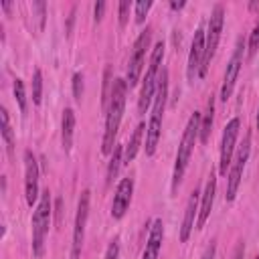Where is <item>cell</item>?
I'll return each instance as SVG.
<instances>
[{
	"label": "cell",
	"instance_id": "cell-34",
	"mask_svg": "<svg viewBox=\"0 0 259 259\" xmlns=\"http://www.w3.org/2000/svg\"><path fill=\"white\" fill-rule=\"evenodd\" d=\"M184 4H186L184 0H180V2L172 0V2H170V8H172V10H180V8H184Z\"/></svg>",
	"mask_w": 259,
	"mask_h": 259
},
{
	"label": "cell",
	"instance_id": "cell-30",
	"mask_svg": "<svg viewBox=\"0 0 259 259\" xmlns=\"http://www.w3.org/2000/svg\"><path fill=\"white\" fill-rule=\"evenodd\" d=\"M119 257V241L117 239H113L111 243H109V247H107V251H105V257L103 259H117Z\"/></svg>",
	"mask_w": 259,
	"mask_h": 259
},
{
	"label": "cell",
	"instance_id": "cell-33",
	"mask_svg": "<svg viewBox=\"0 0 259 259\" xmlns=\"http://www.w3.org/2000/svg\"><path fill=\"white\" fill-rule=\"evenodd\" d=\"M214 255H217V247H214V243H210V245L206 247V251H204L202 259H214Z\"/></svg>",
	"mask_w": 259,
	"mask_h": 259
},
{
	"label": "cell",
	"instance_id": "cell-16",
	"mask_svg": "<svg viewBox=\"0 0 259 259\" xmlns=\"http://www.w3.org/2000/svg\"><path fill=\"white\" fill-rule=\"evenodd\" d=\"M162 241H164V223H162V219H156L150 227V235H148L142 259H158L160 249H162Z\"/></svg>",
	"mask_w": 259,
	"mask_h": 259
},
{
	"label": "cell",
	"instance_id": "cell-22",
	"mask_svg": "<svg viewBox=\"0 0 259 259\" xmlns=\"http://www.w3.org/2000/svg\"><path fill=\"white\" fill-rule=\"evenodd\" d=\"M121 164H123V146H117L115 144V148L111 152V158H109V164H107V172H105V182L107 184L113 182V178L117 176Z\"/></svg>",
	"mask_w": 259,
	"mask_h": 259
},
{
	"label": "cell",
	"instance_id": "cell-29",
	"mask_svg": "<svg viewBox=\"0 0 259 259\" xmlns=\"http://www.w3.org/2000/svg\"><path fill=\"white\" fill-rule=\"evenodd\" d=\"M32 10H36V18H38V32L45 28V12H47V4L45 2H32Z\"/></svg>",
	"mask_w": 259,
	"mask_h": 259
},
{
	"label": "cell",
	"instance_id": "cell-8",
	"mask_svg": "<svg viewBox=\"0 0 259 259\" xmlns=\"http://www.w3.org/2000/svg\"><path fill=\"white\" fill-rule=\"evenodd\" d=\"M150 40H152V28L146 26L138 34V38L134 42V49H132V55H130L127 75H125L127 87H136L140 83V75H142V67H144V61H146V51L150 47Z\"/></svg>",
	"mask_w": 259,
	"mask_h": 259
},
{
	"label": "cell",
	"instance_id": "cell-19",
	"mask_svg": "<svg viewBox=\"0 0 259 259\" xmlns=\"http://www.w3.org/2000/svg\"><path fill=\"white\" fill-rule=\"evenodd\" d=\"M212 119H214V95L208 97V101H206V109H204V113L200 115V134H198V138H200L202 144H206L208 138H210V132H212Z\"/></svg>",
	"mask_w": 259,
	"mask_h": 259
},
{
	"label": "cell",
	"instance_id": "cell-5",
	"mask_svg": "<svg viewBox=\"0 0 259 259\" xmlns=\"http://www.w3.org/2000/svg\"><path fill=\"white\" fill-rule=\"evenodd\" d=\"M51 217H53V206H51V192L47 188L40 192V198L32 212V255L34 257H40L45 253V239L49 233Z\"/></svg>",
	"mask_w": 259,
	"mask_h": 259
},
{
	"label": "cell",
	"instance_id": "cell-28",
	"mask_svg": "<svg viewBox=\"0 0 259 259\" xmlns=\"http://www.w3.org/2000/svg\"><path fill=\"white\" fill-rule=\"evenodd\" d=\"M73 97H75V101H81V97H83V75L81 73L73 75Z\"/></svg>",
	"mask_w": 259,
	"mask_h": 259
},
{
	"label": "cell",
	"instance_id": "cell-12",
	"mask_svg": "<svg viewBox=\"0 0 259 259\" xmlns=\"http://www.w3.org/2000/svg\"><path fill=\"white\" fill-rule=\"evenodd\" d=\"M24 198L28 206L38 198V162L30 150H24Z\"/></svg>",
	"mask_w": 259,
	"mask_h": 259
},
{
	"label": "cell",
	"instance_id": "cell-17",
	"mask_svg": "<svg viewBox=\"0 0 259 259\" xmlns=\"http://www.w3.org/2000/svg\"><path fill=\"white\" fill-rule=\"evenodd\" d=\"M198 190L194 188L188 196V202H186V210H184V221H182V227H180V241L186 243L192 229H194V219L198 217Z\"/></svg>",
	"mask_w": 259,
	"mask_h": 259
},
{
	"label": "cell",
	"instance_id": "cell-23",
	"mask_svg": "<svg viewBox=\"0 0 259 259\" xmlns=\"http://www.w3.org/2000/svg\"><path fill=\"white\" fill-rule=\"evenodd\" d=\"M42 101V73L40 69H34L32 73V103L40 105Z\"/></svg>",
	"mask_w": 259,
	"mask_h": 259
},
{
	"label": "cell",
	"instance_id": "cell-31",
	"mask_svg": "<svg viewBox=\"0 0 259 259\" xmlns=\"http://www.w3.org/2000/svg\"><path fill=\"white\" fill-rule=\"evenodd\" d=\"M103 10H105V2L103 0H99L95 6H93V18H95V22H101V18H103Z\"/></svg>",
	"mask_w": 259,
	"mask_h": 259
},
{
	"label": "cell",
	"instance_id": "cell-24",
	"mask_svg": "<svg viewBox=\"0 0 259 259\" xmlns=\"http://www.w3.org/2000/svg\"><path fill=\"white\" fill-rule=\"evenodd\" d=\"M14 99L18 103L20 113H26V89L22 79H14Z\"/></svg>",
	"mask_w": 259,
	"mask_h": 259
},
{
	"label": "cell",
	"instance_id": "cell-20",
	"mask_svg": "<svg viewBox=\"0 0 259 259\" xmlns=\"http://www.w3.org/2000/svg\"><path fill=\"white\" fill-rule=\"evenodd\" d=\"M144 130H146V123L140 121V123L136 125V130H134V134H132V138H130V142H127V146H125V150H123V162H132V160L138 156L140 146H142V138H144Z\"/></svg>",
	"mask_w": 259,
	"mask_h": 259
},
{
	"label": "cell",
	"instance_id": "cell-15",
	"mask_svg": "<svg viewBox=\"0 0 259 259\" xmlns=\"http://www.w3.org/2000/svg\"><path fill=\"white\" fill-rule=\"evenodd\" d=\"M214 194H217V176L210 172V176L206 180V186H204V192L200 194L202 202H200V210H198V217H196V229H202L204 223L208 221L210 210H212V202H214Z\"/></svg>",
	"mask_w": 259,
	"mask_h": 259
},
{
	"label": "cell",
	"instance_id": "cell-26",
	"mask_svg": "<svg viewBox=\"0 0 259 259\" xmlns=\"http://www.w3.org/2000/svg\"><path fill=\"white\" fill-rule=\"evenodd\" d=\"M152 8V0H138L136 4H134V16H136V22L138 24H142L144 20H146V14H148V10Z\"/></svg>",
	"mask_w": 259,
	"mask_h": 259
},
{
	"label": "cell",
	"instance_id": "cell-3",
	"mask_svg": "<svg viewBox=\"0 0 259 259\" xmlns=\"http://www.w3.org/2000/svg\"><path fill=\"white\" fill-rule=\"evenodd\" d=\"M166 97H168V71L162 69L160 79H158V89L154 95V105H152V115L146 125V156H154L160 134H162V115L166 109Z\"/></svg>",
	"mask_w": 259,
	"mask_h": 259
},
{
	"label": "cell",
	"instance_id": "cell-2",
	"mask_svg": "<svg viewBox=\"0 0 259 259\" xmlns=\"http://www.w3.org/2000/svg\"><path fill=\"white\" fill-rule=\"evenodd\" d=\"M200 115H202L200 111H194L188 117V123H186L184 132H182V140H180V146H178V152H176L174 170H172V192H176V188L182 182L184 172L188 168V162H190L194 144H196L198 134H200Z\"/></svg>",
	"mask_w": 259,
	"mask_h": 259
},
{
	"label": "cell",
	"instance_id": "cell-7",
	"mask_svg": "<svg viewBox=\"0 0 259 259\" xmlns=\"http://www.w3.org/2000/svg\"><path fill=\"white\" fill-rule=\"evenodd\" d=\"M249 154H251V134H245V140L243 144L239 146L237 154L233 156V162H231V168L227 172V200H235L237 196V190L241 186V178H243V170H245V164L249 160Z\"/></svg>",
	"mask_w": 259,
	"mask_h": 259
},
{
	"label": "cell",
	"instance_id": "cell-37",
	"mask_svg": "<svg viewBox=\"0 0 259 259\" xmlns=\"http://www.w3.org/2000/svg\"><path fill=\"white\" fill-rule=\"evenodd\" d=\"M255 259H259V255H257V257H255Z\"/></svg>",
	"mask_w": 259,
	"mask_h": 259
},
{
	"label": "cell",
	"instance_id": "cell-14",
	"mask_svg": "<svg viewBox=\"0 0 259 259\" xmlns=\"http://www.w3.org/2000/svg\"><path fill=\"white\" fill-rule=\"evenodd\" d=\"M132 194H134V178H121L115 194H113V202H111V217L113 219H123V214L130 208L132 202Z\"/></svg>",
	"mask_w": 259,
	"mask_h": 259
},
{
	"label": "cell",
	"instance_id": "cell-11",
	"mask_svg": "<svg viewBox=\"0 0 259 259\" xmlns=\"http://www.w3.org/2000/svg\"><path fill=\"white\" fill-rule=\"evenodd\" d=\"M243 38H237V45H235V51L227 63V69H225V77H223V85H221V99L227 101L231 95H233V89H235V83H237V77L241 73V67H243Z\"/></svg>",
	"mask_w": 259,
	"mask_h": 259
},
{
	"label": "cell",
	"instance_id": "cell-10",
	"mask_svg": "<svg viewBox=\"0 0 259 259\" xmlns=\"http://www.w3.org/2000/svg\"><path fill=\"white\" fill-rule=\"evenodd\" d=\"M89 190H83L79 196L77 204V214H75V227H73V243H71V259L81 257L83 249V239H85V225L89 219Z\"/></svg>",
	"mask_w": 259,
	"mask_h": 259
},
{
	"label": "cell",
	"instance_id": "cell-25",
	"mask_svg": "<svg viewBox=\"0 0 259 259\" xmlns=\"http://www.w3.org/2000/svg\"><path fill=\"white\" fill-rule=\"evenodd\" d=\"M257 51H259V16H257V20H255V24H253V30H251V34H249L247 55H249V57H255Z\"/></svg>",
	"mask_w": 259,
	"mask_h": 259
},
{
	"label": "cell",
	"instance_id": "cell-36",
	"mask_svg": "<svg viewBox=\"0 0 259 259\" xmlns=\"http://www.w3.org/2000/svg\"><path fill=\"white\" fill-rule=\"evenodd\" d=\"M255 125H257V132H259V107H257V117H255Z\"/></svg>",
	"mask_w": 259,
	"mask_h": 259
},
{
	"label": "cell",
	"instance_id": "cell-32",
	"mask_svg": "<svg viewBox=\"0 0 259 259\" xmlns=\"http://www.w3.org/2000/svg\"><path fill=\"white\" fill-rule=\"evenodd\" d=\"M243 255H245V243L241 241V243H237V247H235L233 259H243Z\"/></svg>",
	"mask_w": 259,
	"mask_h": 259
},
{
	"label": "cell",
	"instance_id": "cell-35",
	"mask_svg": "<svg viewBox=\"0 0 259 259\" xmlns=\"http://www.w3.org/2000/svg\"><path fill=\"white\" fill-rule=\"evenodd\" d=\"M2 8H4L6 12H10V8H12V2H2Z\"/></svg>",
	"mask_w": 259,
	"mask_h": 259
},
{
	"label": "cell",
	"instance_id": "cell-6",
	"mask_svg": "<svg viewBox=\"0 0 259 259\" xmlns=\"http://www.w3.org/2000/svg\"><path fill=\"white\" fill-rule=\"evenodd\" d=\"M223 24H225V6L223 4H214L206 30H204V57H202V65H200V73L198 77H204L208 71V65L217 53L219 40H221V32H223Z\"/></svg>",
	"mask_w": 259,
	"mask_h": 259
},
{
	"label": "cell",
	"instance_id": "cell-18",
	"mask_svg": "<svg viewBox=\"0 0 259 259\" xmlns=\"http://www.w3.org/2000/svg\"><path fill=\"white\" fill-rule=\"evenodd\" d=\"M73 134H75V111L71 107H65L61 119V144L65 152H69L73 146Z\"/></svg>",
	"mask_w": 259,
	"mask_h": 259
},
{
	"label": "cell",
	"instance_id": "cell-9",
	"mask_svg": "<svg viewBox=\"0 0 259 259\" xmlns=\"http://www.w3.org/2000/svg\"><path fill=\"white\" fill-rule=\"evenodd\" d=\"M239 130H241V119H239V117H233V119L225 125V130H223L221 156H219V172H221V176H227V172H229V168H231Z\"/></svg>",
	"mask_w": 259,
	"mask_h": 259
},
{
	"label": "cell",
	"instance_id": "cell-27",
	"mask_svg": "<svg viewBox=\"0 0 259 259\" xmlns=\"http://www.w3.org/2000/svg\"><path fill=\"white\" fill-rule=\"evenodd\" d=\"M130 8H132V2H130V0H121V2H119V6H117V14H119V26H121V28L127 24Z\"/></svg>",
	"mask_w": 259,
	"mask_h": 259
},
{
	"label": "cell",
	"instance_id": "cell-4",
	"mask_svg": "<svg viewBox=\"0 0 259 259\" xmlns=\"http://www.w3.org/2000/svg\"><path fill=\"white\" fill-rule=\"evenodd\" d=\"M162 59H164V42H156L154 49H152V55H150V63H148V71L144 75V81H142V91H140V97H138V111L140 113H146V109L150 107V103L154 101V95H156V89H158V79H160V65H162Z\"/></svg>",
	"mask_w": 259,
	"mask_h": 259
},
{
	"label": "cell",
	"instance_id": "cell-21",
	"mask_svg": "<svg viewBox=\"0 0 259 259\" xmlns=\"http://www.w3.org/2000/svg\"><path fill=\"white\" fill-rule=\"evenodd\" d=\"M0 119H2V140H4V146H6L8 156L12 158V154H14V132H12V125H10V117H8L6 107L0 109Z\"/></svg>",
	"mask_w": 259,
	"mask_h": 259
},
{
	"label": "cell",
	"instance_id": "cell-13",
	"mask_svg": "<svg viewBox=\"0 0 259 259\" xmlns=\"http://www.w3.org/2000/svg\"><path fill=\"white\" fill-rule=\"evenodd\" d=\"M202 57H204V26L200 24L192 36L190 42V53H188V63H186V79L190 83H194V79L200 73V65H202Z\"/></svg>",
	"mask_w": 259,
	"mask_h": 259
},
{
	"label": "cell",
	"instance_id": "cell-1",
	"mask_svg": "<svg viewBox=\"0 0 259 259\" xmlns=\"http://www.w3.org/2000/svg\"><path fill=\"white\" fill-rule=\"evenodd\" d=\"M125 93H127V83L125 79H113L111 83V95L107 103V113H105V132H103V142H101V152L107 156L115 148V136L119 132V123L123 117L125 109Z\"/></svg>",
	"mask_w": 259,
	"mask_h": 259
}]
</instances>
